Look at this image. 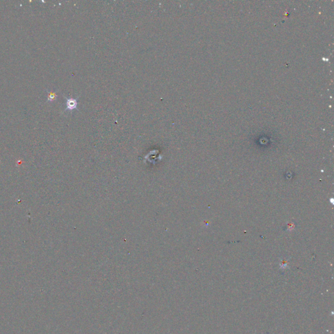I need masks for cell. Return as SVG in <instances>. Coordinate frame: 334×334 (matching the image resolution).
Returning <instances> with one entry per match:
<instances>
[{
	"instance_id": "7a4b0ae2",
	"label": "cell",
	"mask_w": 334,
	"mask_h": 334,
	"mask_svg": "<svg viewBox=\"0 0 334 334\" xmlns=\"http://www.w3.org/2000/svg\"><path fill=\"white\" fill-rule=\"evenodd\" d=\"M47 102H52L57 98V93L54 91L47 90Z\"/></svg>"
},
{
	"instance_id": "6da1fadb",
	"label": "cell",
	"mask_w": 334,
	"mask_h": 334,
	"mask_svg": "<svg viewBox=\"0 0 334 334\" xmlns=\"http://www.w3.org/2000/svg\"><path fill=\"white\" fill-rule=\"evenodd\" d=\"M65 99L66 108L65 111H73L74 110H78V100L77 99L67 98L64 96Z\"/></svg>"
}]
</instances>
